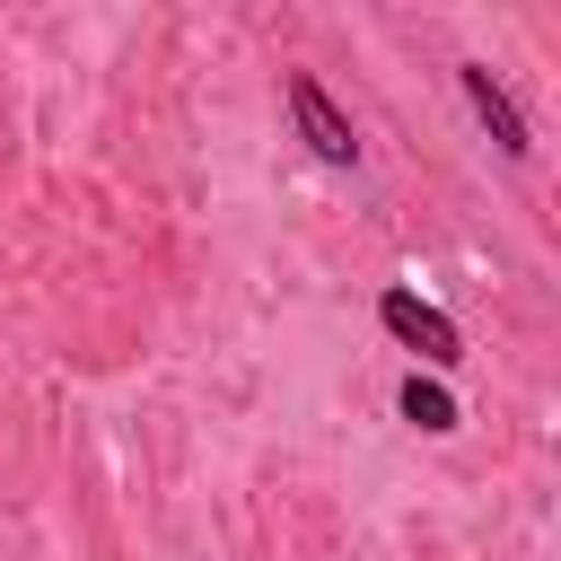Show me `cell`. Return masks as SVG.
<instances>
[{
  "mask_svg": "<svg viewBox=\"0 0 561 561\" xmlns=\"http://www.w3.org/2000/svg\"><path fill=\"white\" fill-rule=\"evenodd\" d=\"M377 324H386V333H394L421 368H456V359H465L456 316H447V307H430L421 289H386V298H377Z\"/></svg>",
  "mask_w": 561,
  "mask_h": 561,
  "instance_id": "6da1fadb",
  "label": "cell"
},
{
  "mask_svg": "<svg viewBox=\"0 0 561 561\" xmlns=\"http://www.w3.org/2000/svg\"><path fill=\"white\" fill-rule=\"evenodd\" d=\"M289 123H298V140H307L324 167H359V131H351V114L324 96L316 70H289Z\"/></svg>",
  "mask_w": 561,
  "mask_h": 561,
  "instance_id": "7a4b0ae2",
  "label": "cell"
},
{
  "mask_svg": "<svg viewBox=\"0 0 561 561\" xmlns=\"http://www.w3.org/2000/svg\"><path fill=\"white\" fill-rule=\"evenodd\" d=\"M456 88H465V105H473V123L491 131V149H500V158H535V131H526V114L508 105V88H500L482 61H456Z\"/></svg>",
  "mask_w": 561,
  "mask_h": 561,
  "instance_id": "3957f363",
  "label": "cell"
},
{
  "mask_svg": "<svg viewBox=\"0 0 561 561\" xmlns=\"http://www.w3.org/2000/svg\"><path fill=\"white\" fill-rule=\"evenodd\" d=\"M403 421H412L421 438H447V430H456V394H447L438 377L412 368V377H403Z\"/></svg>",
  "mask_w": 561,
  "mask_h": 561,
  "instance_id": "277c9868",
  "label": "cell"
}]
</instances>
